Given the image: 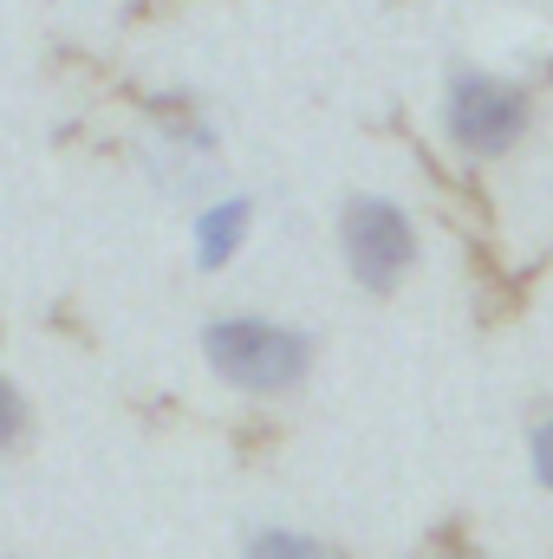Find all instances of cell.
Returning a JSON list of instances; mask_svg holds the SVG:
<instances>
[{
	"mask_svg": "<svg viewBox=\"0 0 553 559\" xmlns=\"http://www.w3.org/2000/svg\"><path fill=\"white\" fill-rule=\"evenodd\" d=\"M202 365L242 397H286L313 378V332L274 312L202 319Z\"/></svg>",
	"mask_w": 553,
	"mask_h": 559,
	"instance_id": "obj_1",
	"label": "cell"
},
{
	"mask_svg": "<svg viewBox=\"0 0 553 559\" xmlns=\"http://www.w3.org/2000/svg\"><path fill=\"white\" fill-rule=\"evenodd\" d=\"M436 111H443V138L456 143L462 156H475V163L515 156L528 143V131H534L528 85H515V79H502L489 66H456L443 79V105Z\"/></svg>",
	"mask_w": 553,
	"mask_h": 559,
	"instance_id": "obj_2",
	"label": "cell"
},
{
	"mask_svg": "<svg viewBox=\"0 0 553 559\" xmlns=\"http://www.w3.org/2000/svg\"><path fill=\"white\" fill-rule=\"evenodd\" d=\"M416 254H423V241H416V222L398 195H372V189L345 195V209H339V261L365 293H378V299L398 293L411 280Z\"/></svg>",
	"mask_w": 553,
	"mask_h": 559,
	"instance_id": "obj_3",
	"label": "cell"
},
{
	"mask_svg": "<svg viewBox=\"0 0 553 559\" xmlns=\"http://www.w3.org/2000/svg\"><path fill=\"white\" fill-rule=\"evenodd\" d=\"M143 169H150V182L163 189V195H202L209 202V189H215V176H222V143L215 131L196 118V111H156L150 118V138H143Z\"/></svg>",
	"mask_w": 553,
	"mask_h": 559,
	"instance_id": "obj_4",
	"label": "cell"
},
{
	"mask_svg": "<svg viewBox=\"0 0 553 559\" xmlns=\"http://www.w3.org/2000/svg\"><path fill=\"white\" fill-rule=\"evenodd\" d=\"M248 235H255V195H209V202H196V215H189V254H196V267H228L242 248H248Z\"/></svg>",
	"mask_w": 553,
	"mask_h": 559,
	"instance_id": "obj_5",
	"label": "cell"
},
{
	"mask_svg": "<svg viewBox=\"0 0 553 559\" xmlns=\"http://www.w3.org/2000/svg\"><path fill=\"white\" fill-rule=\"evenodd\" d=\"M242 559H339V554L306 527H255L242 540Z\"/></svg>",
	"mask_w": 553,
	"mask_h": 559,
	"instance_id": "obj_6",
	"label": "cell"
},
{
	"mask_svg": "<svg viewBox=\"0 0 553 559\" xmlns=\"http://www.w3.org/2000/svg\"><path fill=\"white\" fill-rule=\"evenodd\" d=\"M26 429H33V404L20 397V384L0 371V449H20L26 442Z\"/></svg>",
	"mask_w": 553,
	"mask_h": 559,
	"instance_id": "obj_7",
	"label": "cell"
},
{
	"mask_svg": "<svg viewBox=\"0 0 553 559\" xmlns=\"http://www.w3.org/2000/svg\"><path fill=\"white\" fill-rule=\"evenodd\" d=\"M528 468H534V481L553 495V417H541L528 429Z\"/></svg>",
	"mask_w": 553,
	"mask_h": 559,
	"instance_id": "obj_8",
	"label": "cell"
},
{
	"mask_svg": "<svg viewBox=\"0 0 553 559\" xmlns=\"http://www.w3.org/2000/svg\"><path fill=\"white\" fill-rule=\"evenodd\" d=\"M449 559H475V554H449Z\"/></svg>",
	"mask_w": 553,
	"mask_h": 559,
	"instance_id": "obj_9",
	"label": "cell"
}]
</instances>
